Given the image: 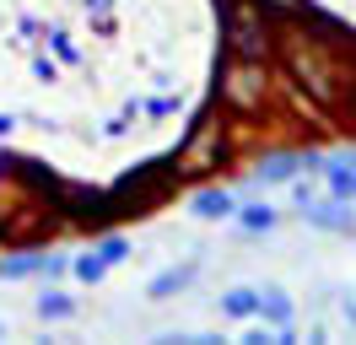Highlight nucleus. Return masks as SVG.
Returning a JSON list of instances; mask_svg holds the SVG:
<instances>
[{
	"label": "nucleus",
	"mask_w": 356,
	"mask_h": 345,
	"mask_svg": "<svg viewBox=\"0 0 356 345\" xmlns=\"http://www.w3.org/2000/svg\"><path fill=\"white\" fill-rule=\"evenodd\" d=\"M302 168L318 172V168H324V157H308V151H275V157H265V162L254 168V184H259V189H265V184H291Z\"/></svg>",
	"instance_id": "f257e3e1"
},
{
	"label": "nucleus",
	"mask_w": 356,
	"mask_h": 345,
	"mask_svg": "<svg viewBox=\"0 0 356 345\" xmlns=\"http://www.w3.org/2000/svg\"><path fill=\"white\" fill-rule=\"evenodd\" d=\"M302 221H308V227H318V232H351L356 227V216H351V200H318V194H313V200H302Z\"/></svg>",
	"instance_id": "f03ea898"
},
{
	"label": "nucleus",
	"mask_w": 356,
	"mask_h": 345,
	"mask_svg": "<svg viewBox=\"0 0 356 345\" xmlns=\"http://www.w3.org/2000/svg\"><path fill=\"white\" fill-rule=\"evenodd\" d=\"M189 211L200 216V221H227V216L238 211V200H232L227 189H200L195 200H189Z\"/></svg>",
	"instance_id": "7ed1b4c3"
},
{
	"label": "nucleus",
	"mask_w": 356,
	"mask_h": 345,
	"mask_svg": "<svg viewBox=\"0 0 356 345\" xmlns=\"http://www.w3.org/2000/svg\"><path fill=\"white\" fill-rule=\"evenodd\" d=\"M195 275H200V264H173V270H162V275L146 286V297H152V302H168L173 291H184V286H189Z\"/></svg>",
	"instance_id": "20e7f679"
},
{
	"label": "nucleus",
	"mask_w": 356,
	"mask_h": 345,
	"mask_svg": "<svg viewBox=\"0 0 356 345\" xmlns=\"http://www.w3.org/2000/svg\"><path fill=\"white\" fill-rule=\"evenodd\" d=\"M254 313H265V323H270V329H281V323H291L297 302H291L286 291H281V286H265V291H259V307H254Z\"/></svg>",
	"instance_id": "39448f33"
},
{
	"label": "nucleus",
	"mask_w": 356,
	"mask_h": 345,
	"mask_svg": "<svg viewBox=\"0 0 356 345\" xmlns=\"http://www.w3.org/2000/svg\"><path fill=\"white\" fill-rule=\"evenodd\" d=\"M232 216H238V227H243V232H254V237H259V232H270V227L281 221V211H270L265 200H254V205H238Z\"/></svg>",
	"instance_id": "423d86ee"
},
{
	"label": "nucleus",
	"mask_w": 356,
	"mask_h": 345,
	"mask_svg": "<svg viewBox=\"0 0 356 345\" xmlns=\"http://www.w3.org/2000/svg\"><path fill=\"white\" fill-rule=\"evenodd\" d=\"M318 172L330 178V194H334V200H356V168L346 162V157H340V162H324Z\"/></svg>",
	"instance_id": "0eeeda50"
},
{
	"label": "nucleus",
	"mask_w": 356,
	"mask_h": 345,
	"mask_svg": "<svg viewBox=\"0 0 356 345\" xmlns=\"http://www.w3.org/2000/svg\"><path fill=\"white\" fill-rule=\"evenodd\" d=\"M254 307H259V291H254V286H232V291L222 297L227 319H254Z\"/></svg>",
	"instance_id": "6e6552de"
},
{
	"label": "nucleus",
	"mask_w": 356,
	"mask_h": 345,
	"mask_svg": "<svg viewBox=\"0 0 356 345\" xmlns=\"http://www.w3.org/2000/svg\"><path fill=\"white\" fill-rule=\"evenodd\" d=\"M27 275H44V254H11V259H0V280H27Z\"/></svg>",
	"instance_id": "1a4fd4ad"
},
{
	"label": "nucleus",
	"mask_w": 356,
	"mask_h": 345,
	"mask_svg": "<svg viewBox=\"0 0 356 345\" xmlns=\"http://www.w3.org/2000/svg\"><path fill=\"white\" fill-rule=\"evenodd\" d=\"M70 313H76V297H65V291H44V297H38V319L60 323V319H70Z\"/></svg>",
	"instance_id": "9d476101"
},
{
	"label": "nucleus",
	"mask_w": 356,
	"mask_h": 345,
	"mask_svg": "<svg viewBox=\"0 0 356 345\" xmlns=\"http://www.w3.org/2000/svg\"><path fill=\"white\" fill-rule=\"evenodd\" d=\"M97 259H103V264H124V259H130V243H124V237L119 232H108V237H97Z\"/></svg>",
	"instance_id": "9b49d317"
},
{
	"label": "nucleus",
	"mask_w": 356,
	"mask_h": 345,
	"mask_svg": "<svg viewBox=\"0 0 356 345\" xmlns=\"http://www.w3.org/2000/svg\"><path fill=\"white\" fill-rule=\"evenodd\" d=\"M70 270H76V275L87 280V286H97V280L108 275V264L97 259V248H92V254H81V259H70Z\"/></svg>",
	"instance_id": "f8f14e48"
},
{
	"label": "nucleus",
	"mask_w": 356,
	"mask_h": 345,
	"mask_svg": "<svg viewBox=\"0 0 356 345\" xmlns=\"http://www.w3.org/2000/svg\"><path fill=\"white\" fill-rule=\"evenodd\" d=\"M65 270H70V259H65V254H44V275H49V280H60Z\"/></svg>",
	"instance_id": "ddd939ff"
},
{
	"label": "nucleus",
	"mask_w": 356,
	"mask_h": 345,
	"mask_svg": "<svg viewBox=\"0 0 356 345\" xmlns=\"http://www.w3.org/2000/svg\"><path fill=\"white\" fill-rule=\"evenodd\" d=\"M11 125H17V119H11V113H0V135H11Z\"/></svg>",
	"instance_id": "4468645a"
},
{
	"label": "nucleus",
	"mask_w": 356,
	"mask_h": 345,
	"mask_svg": "<svg viewBox=\"0 0 356 345\" xmlns=\"http://www.w3.org/2000/svg\"><path fill=\"white\" fill-rule=\"evenodd\" d=\"M87 11H108V0H87Z\"/></svg>",
	"instance_id": "2eb2a0df"
},
{
	"label": "nucleus",
	"mask_w": 356,
	"mask_h": 345,
	"mask_svg": "<svg viewBox=\"0 0 356 345\" xmlns=\"http://www.w3.org/2000/svg\"><path fill=\"white\" fill-rule=\"evenodd\" d=\"M346 162H351V168H356V151H351V157H346Z\"/></svg>",
	"instance_id": "dca6fc26"
},
{
	"label": "nucleus",
	"mask_w": 356,
	"mask_h": 345,
	"mask_svg": "<svg viewBox=\"0 0 356 345\" xmlns=\"http://www.w3.org/2000/svg\"><path fill=\"white\" fill-rule=\"evenodd\" d=\"M0 335H6V323H0Z\"/></svg>",
	"instance_id": "f3484780"
}]
</instances>
